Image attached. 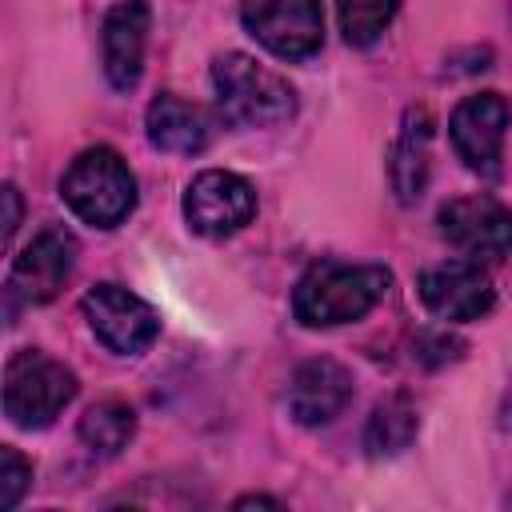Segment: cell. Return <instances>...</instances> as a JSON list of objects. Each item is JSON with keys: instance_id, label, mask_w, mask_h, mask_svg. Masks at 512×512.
Listing matches in <instances>:
<instances>
[{"instance_id": "1", "label": "cell", "mask_w": 512, "mask_h": 512, "mask_svg": "<svg viewBox=\"0 0 512 512\" xmlns=\"http://www.w3.org/2000/svg\"><path fill=\"white\" fill-rule=\"evenodd\" d=\"M392 276L380 264H340V260H320L312 264L292 292V312L304 328H336L368 316Z\"/></svg>"}, {"instance_id": "2", "label": "cell", "mask_w": 512, "mask_h": 512, "mask_svg": "<svg viewBox=\"0 0 512 512\" xmlns=\"http://www.w3.org/2000/svg\"><path fill=\"white\" fill-rule=\"evenodd\" d=\"M212 88L228 128H268L296 112L292 84L244 52H224L212 60Z\"/></svg>"}, {"instance_id": "3", "label": "cell", "mask_w": 512, "mask_h": 512, "mask_svg": "<svg viewBox=\"0 0 512 512\" xmlns=\"http://www.w3.org/2000/svg\"><path fill=\"white\" fill-rule=\"evenodd\" d=\"M64 204L92 228H116L136 208V176L112 148H84L64 180H60Z\"/></svg>"}, {"instance_id": "4", "label": "cell", "mask_w": 512, "mask_h": 512, "mask_svg": "<svg viewBox=\"0 0 512 512\" xmlns=\"http://www.w3.org/2000/svg\"><path fill=\"white\" fill-rule=\"evenodd\" d=\"M76 372L60 360L20 348L4 364V416L16 428H48L76 400Z\"/></svg>"}, {"instance_id": "5", "label": "cell", "mask_w": 512, "mask_h": 512, "mask_svg": "<svg viewBox=\"0 0 512 512\" xmlns=\"http://www.w3.org/2000/svg\"><path fill=\"white\" fill-rule=\"evenodd\" d=\"M240 20L248 36L280 60H308L324 44L320 0H244Z\"/></svg>"}, {"instance_id": "6", "label": "cell", "mask_w": 512, "mask_h": 512, "mask_svg": "<svg viewBox=\"0 0 512 512\" xmlns=\"http://www.w3.org/2000/svg\"><path fill=\"white\" fill-rule=\"evenodd\" d=\"M80 308L88 316L92 336L116 356H140L160 336L156 308L120 284H92Z\"/></svg>"}, {"instance_id": "7", "label": "cell", "mask_w": 512, "mask_h": 512, "mask_svg": "<svg viewBox=\"0 0 512 512\" xmlns=\"http://www.w3.org/2000/svg\"><path fill=\"white\" fill-rule=\"evenodd\" d=\"M256 216V192L228 168H204L184 188V220L200 236H232Z\"/></svg>"}, {"instance_id": "8", "label": "cell", "mask_w": 512, "mask_h": 512, "mask_svg": "<svg viewBox=\"0 0 512 512\" xmlns=\"http://www.w3.org/2000/svg\"><path fill=\"white\" fill-rule=\"evenodd\" d=\"M416 292H420V304L436 316V320H448V324H468V320H480L492 312L496 304V288H492V276L480 268V260H444V264H432L416 276Z\"/></svg>"}, {"instance_id": "9", "label": "cell", "mask_w": 512, "mask_h": 512, "mask_svg": "<svg viewBox=\"0 0 512 512\" xmlns=\"http://www.w3.org/2000/svg\"><path fill=\"white\" fill-rule=\"evenodd\" d=\"M508 120L512 108L500 92H476L464 96L452 116H448V136L456 156L480 172V176H496L500 172V156H504V136H508Z\"/></svg>"}, {"instance_id": "10", "label": "cell", "mask_w": 512, "mask_h": 512, "mask_svg": "<svg viewBox=\"0 0 512 512\" xmlns=\"http://www.w3.org/2000/svg\"><path fill=\"white\" fill-rule=\"evenodd\" d=\"M440 236L468 260L512 256V212L492 196H456L440 208Z\"/></svg>"}, {"instance_id": "11", "label": "cell", "mask_w": 512, "mask_h": 512, "mask_svg": "<svg viewBox=\"0 0 512 512\" xmlns=\"http://www.w3.org/2000/svg\"><path fill=\"white\" fill-rule=\"evenodd\" d=\"M72 264H76V240L64 228H40L12 260L8 292L20 296L24 304H48L72 276Z\"/></svg>"}, {"instance_id": "12", "label": "cell", "mask_w": 512, "mask_h": 512, "mask_svg": "<svg viewBox=\"0 0 512 512\" xmlns=\"http://www.w3.org/2000/svg\"><path fill=\"white\" fill-rule=\"evenodd\" d=\"M148 0H116L104 12L100 24V64L104 76L116 92L136 88L140 72H144V48H148Z\"/></svg>"}, {"instance_id": "13", "label": "cell", "mask_w": 512, "mask_h": 512, "mask_svg": "<svg viewBox=\"0 0 512 512\" xmlns=\"http://www.w3.org/2000/svg\"><path fill=\"white\" fill-rule=\"evenodd\" d=\"M352 400V372L328 356H316V360H304L292 380H288V392H284V404H288V416L304 428H316V424H328L332 416L344 412V404Z\"/></svg>"}, {"instance_id": "14", "label": "cell", "mask_w": 512, "mask_h": 512, "mask_svg": "<svg viewBox=\"0 0 512 512\" xmlns=\"http://www.w3.org/2000/svg\"><path fill=\"white\" fill-rule=\"evenodd\" d=\"M144 128H148L152 148L172 152V156H196V152H204V148L212 144V136H216V120H212L200 104H192V100H184V96H176V92H160V96L148 104Z\"/></svg>"}, {"instance_id": "15", "label": "cell", "mask_w": 512, "mask_h": 512, "mask_svg": "<svg viewBox=\"0 0 512 512\" xmlns=\"http://www.w3.org/2000/svg\"><path fill=\"white\" fill-rule=\"evenodd\" d=\"M428 156H432V116H428V108H408V116L400 124V136L392 144V160H388L392 188L404 204H412L424 192Z\"/></svg>"}, {"instance_id": "16", "label": "cell", "mask_w": 512, "mask_h": 512, "mask_svg": "<svg viewBox=\"0 0 512 512\" xmlns=\"http://www.w3.org/2000/svg\"><path fill=\"white\" fill-rule=\"evenodd\" d=\"M416 428H420V416H416V404L396 392L388 400H380L364 424V452L368 456H396L404 452L412 440H416Z\"/></svg>"}, {"instance_id": "17", "label": "cell", "mask_w": 512, "mask_h": 512, "mask_svg": "<svg viewBox=\"0 0 512 512\" xmlns=\"http://www.w3.org/2000/svg\"><path fill=\"white\" fill-rule=\"evenodd\" d=\"M80 440L100 452V456H116L128 448V440L136 436V412L124 400H100L80 416Z\"/></svg>"}, {"instance_id": "18", "label": "cell", "mask_w": 512, "mask_h": 512, "mask_svg": "<svg viewBox=\"0 0 512 512\" xmlns=\"http://www.w3.org/2000/svg\"><path fill=\"white\" fill-rule=\"evenodd\" d=\"M400 0H336L340 32L352 48H368L384 36V28L396 20Z\"/></svg>"}, {"instance_id": "19", "label": "cell", "mask_w": 512, "mask_h": 512, "mask_svg": "<svg viewBox=\"0 0 512 512\" xmlns=\"http://www.w3.org/2000/svg\"><path fill=\"white\" fill-rule=\"evenodd\" d=\"M32 484V464L16 448H0V508H16Z\"/></svg>"}, {"instance_id": "20", "label": "cell", "mask_w": 512, "mask_h": 512, "mask_svg": "<svg viewBox=\"0 0 512 512\" xmlns=\"http://www.w3.org/2000/svg\"><path fill=\"white\" fill-rule=\"evenodd\" d=\"M4 244H12V236H16V228H20V192H16V184H4Z\"/></svg>"}]
</instances>
